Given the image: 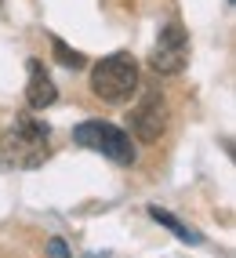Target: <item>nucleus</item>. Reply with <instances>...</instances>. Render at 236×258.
<instances>
[{
  "label": "nucleus",
  "mask_w": 236,
  "mask_h": 258,
  "mask_svg": "<svg viewBox=\"0 0 236 258\" xmlns=\"http://www.w3.org/2000/svg\"><path fill=\"white\" fill-rule=\"evenodd\" d=\"M73 142L84 149L102 153V157H109L116 164H134V146L127 139V131H120L116 124H106V120H84V124H76Z\"/></svg>",
  "instance_id": "3"
},
{
  "label": "nucleus",
  "mask_w": 236,
  "mask_h": 258,
  "mask_svg": "<svg viewBox=\"0 0 236 258\" xmlns=\"http://www.w3.org/2000/svg\"><path fill=\"white\" fill-rule=\"evenodd\" d=\"M167 127V102L160 91H149L142 98V106L131 113V131L138 135L142 142H156Z\"/></svg>",
  "instance_id": "5"
},
{
  "label": "nucleus",
  "mask_w": 236,
  "mask_h": 258,
  "mask_svg": "<svg viewBox=\"0 0 236 258\" xmlns=\"http://www.w3.org/2000/svg\"><path fill=\"white\" fill-rule=\"evenodd\" d=\"M47 160V124L19 116L0 139V167H40Z\"/></svg>",
  "instance_id": "1"
},
{
  "label": "nucleus",
  "mask_w": 236,
  "mask_h": 258,
  "mask_svg": "<svg viewBox=\"0 0 236 258\" xmlns=\"http://www.w3.org/2000/svg\"><path fill=\"white\" fill-rule=\"evenodd\" d=\"M58 98V91H55V84H51V77L44 73V66L40 62H29V84H26V102L33 109H47L51 102Z\"/></svg>",
  "instance_id": "6"
},
{
  "label": "nucleus",
  "mask_w": 236,
  "mask_h": 258,
  "mask_svg": "<svg viewBox=\"0 0 236 258\" xmlns=\"http://www.w3.org/2000/svg\"><path fill=\"white\" fill-rule=\"evenodd\" d=\"M51 44H55V58H58L62 66H69V70H80V66H84V55H76L73 47H65V44H62L58 37H55Z\"/></svg>",
  "instance_id": "8"
},
{
  "label": "nucleus",
  "mask_w": 236,
  "mask_h": 258,
  "mask_svg": "<svg viewBox=\"0 0 236 258\" xmlns=\"http://www.w3.org/2000/svg\"><path fill=\"white\" fill-rule=\"evenodd\" d=\"M47 258H69V247H65V240H51V244H47Z\"/></svg>",
  "instance_id": "9"
},
{
  "label": "nucleus",
  "mask_w": 236,
  "mask_h": 258,
  "mask_svg": "<svg viewBox=\"0 0 236 258\" xmlns=\"http://www.w3.org/2000/svg\"><path fill=\"white\" fill-rule=\"evenodd\" d=\"M185 62H189V37L178 22L164 26V33L156 37V47L149 55V66L160 73V77H171V73H182Z\"/></svg>",
  "instance_id": "4"
},
{
  "label": "nucleus",
  "mask_w": 236,
  "mask_h": 258,
  "mask_svg": "<svg viewBox=\"0 0 236 258\" xmlns=\"http://www.w3.org/2000/svg\"><path fill=\"white\" fill-rule=\"evenodd\" d=\"M149 215H153V222L167 226L178 240H185V244H200V233H196V229H189V226H182V222H178L171 211H164V208H149Z\"/></svg>",
  "instance_id": "7"
},
{
  "label": "nucleus",
  "mask_w": 236,
  "mask_h": 258,
  "mask_svg": "<svg viewBox=\"0 0 236 258\" xmlns=\"http://www.w3.org/2000/svg\"><path fill=\"white\" fill-rule=\"evenodd\" d=\"M138 88V66L127 51H116V55L102 58L91 73V91L106 102H127Z\"/></svg>",
  "instance_id": "2"
}]
</instances>
